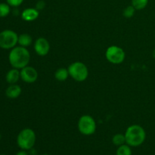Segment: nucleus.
Masks as SVG:
<instances>
[{
    "instance_id": "16",
    "label": "nucleus",
    "mask_w": 155,
    "mask_h": 155,
    "mask_svg": "<svg viewBox=\"0 0 155 155\" xmlns=\"http://www.w3.org/2000/svg\"><path fill=\"white\" fill-rule=\"evenodd\" d=\"M116 155H132V150L130 145H122L118 147Z\"/></svg>"
},
{
    "instance_id": "24",
    "label": "nucleus",
    "mask_w": 155,
    "mask_h": 155,
    "mask_svg": "<svg viewBox=\"0 0 155 155\" xmlns=\"http://www.w3.org/2000/svg\"><path fill=\"white\" fill-rule=\"evenodd\" d=\"M42 155H49V154H42Z\"/></svg>"
},
{
    "instance_id": "26",
    "label": "nucleus",
    "mask_w": 155,
    "mask_h": 155,
    "mask_svg": "<svg viewBox=\"0 0 155 155\" xmlns=\"http://www.w3.org/2000/svg\"><path fill=\"white\" fill-rule=\"evenodd\" d=\"M1 155H5V154H1Z\"/></svg>"
},
{
    "instance_id": "8",
    "label": "nucleus",
    "mask_w": 155,
    "mask_h": 155,
    "mask_svg": "<svg viewBox=\"0 0 155 155\" xmlns=\"http://www.w3.org/2000/svg\"><path fill=\"white\" fill-rule=\"evenodd\" d=\"M21 72V79L27 83H33L37 80L38 72L34 68L27 66L22 68Z\"/></svg>"
},
{
    "instance_id": "11",
    "label": "nucleus",
    "mask_w": 155,
    "mask_h": 155,
    "mask_svg": "<svg viewBox=\"0 0 155 155\" xmlns=\"http://www.w3.org/2000/svg\"><path fill=\"white\" fill-rule=\"evenodd\" d=\"M21 92L22 90L21 86L17 84H11V86H9L6 89L5 95L8 98L14 99L18 98L21 95Z\"/></svg>"
},
{
    "instance_id": "17",
    "label": "nucleus",
    "mask_w": 155,
    "mask_h": 155,
    "mask_svg": "<svg viewBox=\"0 0 155 155\" xmlns=\"http://www.w3.org/2000/svg\"><path fill=\"white\" fill-rule=\"evenodd\" d=\"M148 0H132V5L136 10H142L148 5Z\"/></svg>"
},
{
    "instance_id": "5",
    "label": "nucleus",
    "mask_w": 155,
    "mask_h": 155,
    "mask_svg": "<svg viewBox=\"0 0 155 155\" xmlns=\"http://www.w3.org/2000/svg\"><path fill=\"white\" fill-rule=\"evenodd\" d=\"M78 130L84 136H91L96 131V122L90 115H83L78 120Z\"/></svg>"
},
{
    "instance_id": "2",
    "label": "nucleus",
    "mask_w": 155,
    "mask_h": 155,
    "mask_svg": "<svg viewBox=\"0 0 155 155\" xmlns=\"http://www.w3.org/2000/svg\"><path fill=\"white\" fill-rule=\"evenodd\" d=\"M124 135L126 137V143L130 147L140 146L146 139L145 129L137 124L130 126L127 129Z\"/></svg>"
},
{
    "instance_id": "6",
    "label": "nucleus",
    "mask_w": 155,
    "mask_h": 155,
    "mask_svg": "<svg viewBox=\"0 0 155 155\" xmlns=\"http://www.w3.org/2000/svg\"><path fill=\"white\" fill-rule=\"evenodd\" d=\"M18 43V36L15 31L5 30L0 33V48L12 49Z\"/></svg>"
},
{
    "instance_id": "3",
    "label": "nucleus",
    "mask_w": 155,
    "mask_h": 155,
    "mask_svg": "<svg viewBox=\"0 0 155 155\" xmlns=\"http://www.w3.org/2000/svg\"><path fill=\"white\" fill-rule=\"evenodd\" d=\"M36 136L32 129L25 128L21 130L17 137V144L22 150H30L36 144Z\"/></svg>"
},
{
    "instance_id": "25",
    "label": "nucleus",
    "mask_w": 155,
    "mask_h": 155,
    "mask_svg": "<svg viewBox=\"0 0 155 155\" xmlns=\"http://www.w3.org/2000/svg\"><path fill=\"white\" fill-rule=\"evenodd\" d=\"M1 138H2V136H1V134H0V140H1Z\"/></svg>"
},
{
    "instance_id": "23",
    "label": "nucleus",
    "mask_w": 155,
    "mask_h": 155,
    "mask_svg": "<svg viewBox=\"0 0 155 155\" xmlns=\"http://www.w3.org/2000/svg\"><path fill=\"white\" fill-rule=\"evenodd\" d=\"M152 55H153V58L155 59V48L154 49V51H153V53H152Z\"/></svg>"
},
{
    "instance_id": "9",
    "label": "nucleus",
    "mask_w": 155,
    "mask_h": 155,
    "mask_svg": "<svg viewBox=\"0 0 155 155\" xmlns=\"http://www.w3.org/2000/svg\"><path fill=\"white\" fill-rule=\"evenodd\" d=\"M34 50L39 56H45L50 50V44L45 38L39 37L36 40L34 44Z\"/></svg>"
},
{
    "instance_id": "7",
    "label": "nucleus",
    "mask_w": 155,
    "mask_h": 155,
    "mask_svg": "<svg viewBox=\"0 0 155 155\" xmlns=\"http://www.w3.org/2000/svg\"><path fill=\"white\" fill-rule=\"evenodd\" d=\"M105 58L110 63L114 64H120L125 60V51L120 47L111 45L108 47L105 51Z\"/></svg>"
},
{
    "instance_id": "10",
    "label": "nucleus",
    "mask_w": 155,
    "mask_h": 155,
    "mask_svg": "<svg viewBox=\"0 0 155 155\" xmlns=\"http://www.w3.org/2000/svg\"><path fill=\"white\" fill-rule=\"evenodd\" d=\"M39 15V12L36 8H28L23 11L21 13V18L24 21H33L38 18Z\"/></svg>"
},
{
    "instance_id": "12",
    "label": "nucleus",
    "mask_w": 155,
    "mask_h": 155,
    "mask_svg": "<svg viewBox=\"0 0 155 155\" xmlns=\"http://www.w3.org/2000/svg\"><path fill=\"white\" fill-rule=\"evenodd\" d=\"M20 78H21V72L16 68H13V69L10 70L7 73L5 77L6 81L9 84H15L19 80Z\"/></svg>"
},
{
    "instance_id": "22",
    "label": "nucleus",
    "mask_w": 155,
    "mask_h": 155,
    "mask_svg": "<svg viewBox=\"0 0 155 155\" xmlns=\"http://www.w3.org/2000/svg\"><path fill=\"white\" fill-rule=\"evenodd\" d=\"M15 155H29V154L25 151V150H22V151H18Z\"/></svg>"
},
{
    "instance_id": "15",
    "label": "nucleus",
    "mask_w": 155,
    "mask_h": 155,
    "mask_svg": "<svg viewBox=\"0 0 155 155\" xmlns=\"http://www.w3.org/2000/svg\"><path fill=\"white\" fill-rule=\"evenodd\" d=\"M112 142H113L114 145H117V146H120V145H124L126 143L125 135L120 134V133L114 135L112 138Z\"/></svg>"
},
{
    "instance_id": "18",
    "label": "nucleus",
    "mask_w": 155,
    "mask_h": 155,
    "mask_svg": "<svg viewBox=\"0 0 155 155\" xmlns=\"http://www.w3.org/2000/svg\"><path fill=\"white\" fill-rule=\"evenodd\" d=\"M10 13V5L8 3H0V18H5Z\"/></svg>"
},
{
    "instance_id": "19",
    "label": "nucleus",
    "mask_w": 155,
    "mask_h": 155,
    "mask_svg": "<svg viewBox=\"0 0 155 155\" xmlns=\"http://www.w3.org/2000/svg\"><path fill=\"white\" fill-rule=\"evenodd\" d=\"M135 12H136V8L131 5L127 6L124 9L123 15H124V17H125L126 18H131L134 16Z\"/></svg>"
},
{
    "instance_id": "14",
    "label": "nucleus",
    "mask_w": 155,
    "mask_h": 155,
    "mask_svg": "<svg viewBox=\"0 0 155 155\" xmlns=\"http://www.w3.org/2000/svg\"><path fill=\"white\" fill-rule=\"evenodd\" d=\"M70 74L68 69H66V68H58V69L55 71V73H54V77H55V79L58 81L60 82L65 81V80L68 78Z\"/></svg>"
},
{
    "instance_id": "13",
    "label": "nucleus",
    "mask_w": 155,
    "mask_h": 155,
    "mask_svg": "<svg viewBox=\"0 0 155 155\" xmlns=\"http://www.w3.org/2000/svg\"><path fill=\"white\" fill-rule=\"evenodd\" d=\"M33 42V39H32L31 36L27 33H23L18 36V44L21 46L23 47H27L30 46Z\"/></svg>"
},
{
    "instance_id": "4",
    "label": "nucleus",
    "mask_w": 155,
    "mask_h": 155,
    "mask_svg": "<svg viewBox=\"0 0 155 155\" xmlns=\"http://www.w3.org/2000/svg\"><path fill=\"white\" fill-rule=\"evenodd\" d=\"M69 74L74 80L77 82H83L89 76V70L84 63L76 61L68 67Z\"/></svg>"
},
{
    "instance_id": "1",
    "label": "nucleus",
    "mask_w": 155,
    "mask_h": 155,
    "mask_svg": "<svg viewBox=\"0 0 155 155\" xmlns=\"http://www.w3.org/2000/svg\"><path fill=\"white\" fill-rule=\"evenodd\" d=\"M8 60L12 68L21 70L28 66L30 61V54L25 47L21 45L15 46L9 53Z\"/></svg>"
},
{
    "instance_id": "21",
    "label": "nucleus",
    "mask_w": 155,
    "mask_h": 155,
    "mask_svg": "<svg viewBox=\"0 0 155 155\" xmlns=\"http://www.w3.org/2000/svg\"><path fill=\"white\" fill-rule=\"evenodd\" d=\"M45 7V2L43 1V0H39L36 2V8L37 9L38 11H41V10H43L44 8Z\"/></svg>"
},
{
    "instance_id": "20",
    "label": "nucleus",
    "mask_w": 155,
    "mask_h": 155,
    "mask_svg": "<svg viewBox=\"0 0 155 155\" xmlns=\"http://www.w3.org/2000/svg\"><path fill=\"white\" fill-rule=\"evenodd\" d=\"M8 4L12 7H18L23 3L24 0H6Z\"/></svg>"
}]
</instances>
